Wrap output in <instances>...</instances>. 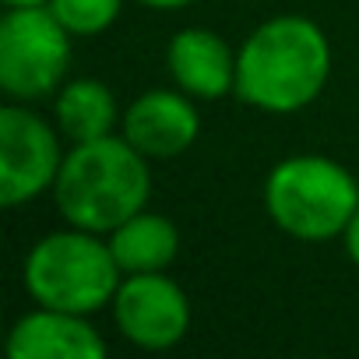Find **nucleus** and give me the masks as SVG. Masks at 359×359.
<instances>
[{
    "instance_id": "nucleus-1",
    "label": "nucleus",
    "mask_w": 359,
    "mask_h": 359,
    "mask_svg": "<svg viewBox=\"0 0 359 359\" xmlns=\"http://www.w3.org/2000/svg\"><path fill=\"white\" fill-rule=\"evenodd\" d=\"M327 32L306 15L261 22L236 50V95L268 116L303 113L331 78Z\"/></svg>"
},
{
    "instance_id": "nucleus-2",
    "label": "nucleus",
    "mask_w": 359,
    "mask_h": 359,
    "mask_svg": "<svg viewBox=\"0 0 359 359\" xmlns=\"http://www.w3.org/2000/svg\"><path fill=\"white\" fill-rule=\"evenodd\" d=\"M50 194L67 226L109 236L120 222L148 208L151 169L123 134H106L71 144Z\"/></svg>"
},
{
    "instance_id": "nucleus-3",
    "label": "nucleus",
    "mask_w": 359,
    "mask_h": 359,
    "mask_svg": "<svg viewBox=\"0 0 359 359\" xmlns=\"http://www.w3.org/2000/svg\"><path fill=\"white\" fill-rule=\"evenodd\" d=\"M359 208V180L327 155H289L264 176V212L299 243L338 240Z\"/></svg>"
},
{
    "instance_id": "nucleus-4",
    "label": "nucleus",
    "mask_w": 359,
    "mask_h": 359,
    "mask_svg": "<svg viewBox=\"0 0 359 359\" xmlns=\"http://www.w3.org/2000/svg\"><path fill=\"white\" fill-rule=\"evenodd\" d=\"M22 282L36 306H53V310L92 317L113 306L123 271L113 261V250L99 233L67 226V229L39 236L29 247Z\"/></svg>"
},
{
    "instance_id": "nucleus-5",
    "label": "nucleus",
    "mask_w": 359,
    "mask_h": 359,
    "mask_svg": "<svg viewBox=\"0 0 359 359\" xmlns=\"http://www.w3.org/2000/svg\"><path fill=\"white\" fill-rule=\"evenodd\" d=\"M71 32L50 8H8L0 22V88L15 102L57 95L71 67Z\"/></svg>"
},
{
    "instance_id": "nucleus-6",
    "label": "nucleus",
    "mask_w": 359,
    "mask_h": 359,
    "mask_svg": "<svg viewBox=\"0 0 359 359\" xmlns=\"http://www.w3.org/2000/svg\"><path fill=\"white\" fill-rule=\"evenodd\" d=\"M50 120H43L36 109L11 102L0 109V205L18 208L46 191H53L60 165H64V148Z\"/></svg>"
},
{
    "instance_id": "nucleus-7",
    "label": "nucleus",
    "mask_w": 359,
    "mask_h": 359,
    "mask_svg": "<svg viewBox=\"0 0 359 359\" xmlns=\"http://www.w3.org/2000/svg\"><path fill=\"white\" fill-rule=\"evenodd\" d=\"M113 320L130 345L144 352H165L187 338L194 310L176 278L165 271H144L123 275L113 296Z\"/></svg>"
},
{
    "instance_id": "nucleus-8",
    "label": "nucleus",
    "mask_w": 359,
    "mask_h": 359,
    "mask_svg": "<svg viewBox=\"0 0 359 359\" xmlns=\"http://www.w3.org/2000/svg\"><path fill=\"white\" fill-rule=\"evenodd\" d=\"M198 99L184 88L141 92L120 116V134L144 158H176L201 137Z\"/></svg>"
},
{
    "instance_id": "nucleus-9",
    "label": "nucleus",
    "mask_w": 359,
    "mask_h": 359,
    "mask_svg": "<svg viewBox=\"0 0 359 359\" xmlns=\"http://www.w3.org/2000/svg\"><path fill=\"white\" fill-rule=\"evenodd\" d=\"M11 359H102L106 338L88 313L36 306L22 313L8 331Z\"/></svg>"
},
{
    "instance_id": "nucleus-10",
    "label": "nucleus",
    "mask_w": 359,
    "mask_h": 359,
    "mask_svg": "<svg viewBox=\"0 0 359 359\" xmlns=\"http://www.w3.org/2000/svg\"><path fill=\"white\" fill-rule=\"evenodd\" d=\"M165 71L176 88L205 102L236 92V50L212 29H180L165 46Z\"/></svg>"
},
{
    "instance_id": "nucleus-11",
    "label": "nucleus",
    "mask_w": 359,
    "mask_h": 359,
    "mask_svg": "<svg viewBox=\"0 0 359 359\" xmlns=\"http://www.w3.org/2000/svg\"><path fill=\"white\" fill-rule=\"evenodd\" d=\"M113 261L123 275H144V271H169L180 257V229L169 215L141 208L127 222H120L106 236Z\"/></svg>"
},
{
    "instance_id": "nucleus-12",
    "label": "nucleus",
    "mask_w": 359,
    "mask_h": 359,
    "mask_svg": "<svg viewBox=\"0 0 359 359\" xmlns=\"http://www.w3.org/2000/svg\"><path fill=\"white\" fill-rule=\"evenodd\" d=\"M120 106H116V95L106 81L99 78H71L57 88V99H53V120L60 127V134L71 141V144H81V141H95V137H106L113 134V127L120 123Z\"/></svg>"
},
{
    "instance_id": "nucleus-13",
    "label": "nucleus",
    "mask_w": 359,
    "mask_h": 359,
    "mask_svg": "<svg viewBox=\"0 0 359 359\" xmlns=\"http://www.w3.org/2000/svg\"><path fill=\"white\" fill-rule=\"evenodd\" d=\"M46 8L71 36L92 39V36H102L116 25V18L123 11V0H50Z\"/></svg>"
},
{
    "instance_id": "nucleus-14",
    "label": "nucleus",
    "mask_w": 359,
    "mask_h": 359,
    "mask_svg": "<svg viewBox=\"0 0 359 359\" xmlns=\"http://www.w3.org/2000/svg\"><path fill=\"white\" fill-rule=\"evenodd\" d=\"M341 243H345L348 261L359 268V208H355V215L348 219V226H345V233H341Z\"/></svg>"
},
{
    "instance_id": "nucleus-15",
    "label": "nucleus",
    "mask_w": 359,
    "mask_h": 359,
    "mask_svg": "<svg viewBox=\"0 0 359 359\" xmlns=\"http://www.w3.org/2000/svg\"><path fill=\"white\" fill-rule=\"evenodd\" d=\"M141 8H148V11H184V8H191L194 0H137Z\"/></svg>"
},
{
    "instance_id": "nucleus-16",
    "label": "nucleus",
    "mask_w": 359,
    "mask_h": 359,
    "mask_svg": "<svg viewBox=\"0 0 359 359\" xmlns=\"http://www.w3.org/2000/svg\"><path fill=\"white\" fill-rule=\"evenodd\" d=\"M50 0H4V8H46Z\"/></svg>"
}]
</instances>
